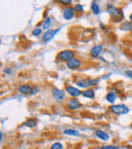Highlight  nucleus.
I'll use <instances>...</instances> for the list:
<instances>
[{
  "label": "nucleus",
  "instance_id": "nucleus-16",
  "mask_svg": "<svg viewBox=\"0 0 132 149\" xmlns=\"http://www.w3.org/2000/svg\"><path fill=\"white\" fill-rule=\"evenodd\" d=\"M121 31H132V24L129 20H126V22H123L122 24L119 26Z\"/></svg>",
  "mask_w": 132,
  "mask_h": 149
},
{
  "label": "nucleus",
  "instance_id": "nucleus-2",
  "mask_svg": "<svg viewBox=\"0 0 132 149\" xmlns=\"http://www.w3.org/2000/svg\"><path fill=\"white\" fill-rule=\"evenodd\" d=\"M100 81V78H75L74 83L79 88H91L93 86L97 85Z\"/></svg>",
  "mask_w": 132,
  "mask_h": 149
},
{
  "label": "nucleus",
  "instance_id": "nucleus-20",
  "mask_svg": "<svg viewBox=\"0 0 132 149\" xmlns=\"http://www.w3.org/2000/svg\"><path fill=\"white\" fill-rule=\"evenodd\" d=\"M63 134L68 136H79V132L76 130H72V129H66L63 131Z\"/></svg>",
  "mask_w": 132,
  "mask_h": 149
},
{
  "label": "nucleus",
  "instance_id": "nucleus-13",
  "mask_svg": "<svg viewBox=\"0 0 132 149\" xmlns=\"http://www.w3.org/2000/svg\"><path fill=\"white\" fill-rule=\"evenodd\" d=\"M32 88L33 86H31L30 84H22L20 86H18V92L22 94H31V92H32Z\"/></svg>",
  "mask_w": 132,
  "mask_h": 149
},
{
  "label": "nucleus",
  "instance_id": "nucleus-6",
  "mask_svg": "<svg viewBox=\"0 0 132 149\" xmlns=\"http://www.w3.org/2000/svg\"><path fill=\"white\" fill-rule=\"evenodd\" d=\"M52 95H53V97L55 100H57V102H62V100H65L66 91L63 89L54 87V88L52 89Z\"/></svg>",
  "mask_w": 132,
  "mask_h": 149
},
{
  "label": "nucleus",
  "instance_id": "nucleus-28",
  "mask_svg": "<svg viewBox=\"0 0 132 149\" xmlns=\"http://www.w3.org/2000/svg\"><path fill=\"white\" fill-rule=\"evenodd\" d=\"M125 73H126V75H127V76H128V77H130V78L132 79V70H127Z\"/></svg>",
  "mask_w": 132,
  "mask_h": 149
},
{
  "label": "nucleus",
  "instance_id": "nucleus-5",
  "mask_svg": "<svg viewBox=\"0 0 132 149\" xmlns=\"http://www.w3.org/2000/svg\"><path fill=\"white\" fill-rule=\"evenodd\" d=\"M65 91L69 96H71V98H77L79 95H82V91L80 88L72 86V85H66Z\"/></svg>",
  "mask_w": 132,
  "mask_h": 149
},
{
  "label": "nucleus",
  "instance_id": "nucleus-32",
  "mask_svg": "<svg viewBox=\"0 0 132 149\" xmlns=\"http://www.w3.org/2000/svg\"><path fill=\"white\" fill-rule=\"evenodd\" d=\"M2 138H3V133H0V139H1V141H2Z\"/></svg>",
  "mask_w": 132,
  "mask_h": 149
},
{
  "label": "nucleus",
  "instance_id": "nucleus-30",
  "mask_svg": "<svg viewBox=\"0 0 132 149\" xmlns=\"http://www.w3.org/2000/svg\"><path fill=\"white\" fill-rule=\"evenodd\" d=\"M91 149H102L101 146H95V147H91Z\"/></svg>",
  "mask_w": 132,
  "mask_h": 149
},
{
  "label": "nucleus",
  "instance_id": "nucleus-24",
  "mask_svg": "<svg viewBox=\"0 0 132 149\" xmlns=\"http://www.w3.org/2000/svg\"><path fill=\"white\" fill-rule=\"evenodd\" d=\"M59 3L64 5L65 7H68V6H70L71 3H72V0H60Z\"/></svg>",
  "mask_w": 132,
  "mask_h": 149
},
{
  "label": "nucleus",
  "instance_id": "nucleus-8",
  "mask_svg": "<svg viewBox=\"0 0 132 149\" xmlns=\"http://www.w3.org/2000/svg\"><path fill=\"white\" fill-rule=\"evenodd\" d=\"M66 107H67V109H68L69 111L73 112V111L78 110V109L81 107V104H80V102H79V100H77V98H70V100H67Z\"/></svg>",
  "mask_w": 132,
  "mask_h": 149
},
{
  "label": "nucleus",
  "instance_id": "nucleus-17",
  "mask_svg": "<svg viewBox=\"0 0 132 149\" xmlns=\"http://www.w3.org/2000/svg\"><path fill=\"white\" fill-rule=\"evenodd\" d=\"M117 100V94L116 92L114 91H109L108 93L106 94V100L109 102V104H114Z\"/></svg>",
  "mask_w": 132,
  "mask_h": 149
},
{
  "label": "nucleus",
  "instance_id": "nucleus-11",
  "mask_svg": "<svg viewBox=\"0 0 132 149\" xmlns=\"http://www.w3.org/2000/svg\"><path fill=\"white\" fill-rule=\"evenodd\" d=\"M60 30H61V28H58V29H56V30H49V31H45V33H44V35H43V37H42L43 42L48 43L49 41H51V40L55 37L56 33H57Z\"/></svg>",
  "mask_w": 132,
  "mask_h": 149
},
{
  "label": "nucleus",
  "instance_id": "nucleus-26",
  "mask_svg": "<svg viewBox=\"0 0 132 149\" xmlns=\"http://www.w3.org/2000/svg\"><path fill=\"white\" fill-rule=\"evenodd\" d=\"M102 149H119V147L113 145H106V146H102Z\"/></svg>",
  "mask_w": 132,
  "mask_h": 149
},
{
  "label": "nucleus",
  "instance_id": "nucleus-12",
  "mask_svg": "<svg viewBox=\"0 0 132 149\" xmlns=\"http://www.w3.org/2000/svg\"><path fill=\"white\" fill-rule=\"evenodd\" d=\"M95 135L97 136L99 139L103 140V141H108L109 139H110V136H109L108 133H106L105 131H103V130H96L95 131Z\"/></svg>",
  "mask_w": 132,
  "mask_h": 149
},
{
  "label": "nucleus",
  "instance_id": "nucleus-14",
  "mask_svg": "<svg viewBox=\"0 0 132 149\" xmlns=\"http://www.w3.org/2000/svg\"><path fill=\"white\" fill-rule=\"evenodd\" d=\"M82 96L83 97H87V98H91V100H95V97H96L95 89H93V88L85 89L82 91Z\"/></svg>",
  "mask_w": 132,
  "mask_h": 149
},
{
  "label": "nucleus",
  "instance_id": "nucleus-23",
  "mask_svg": "<svg viewBox=\"0 0 132 149\" xmlns=\"http://www.w3.org/2000/svg\"><path fill=\"white\" fill-rule=\"evenodd\" d=\"M63 144L60 143V142H55V143H53L51 145V147L50 149H63Z\"/></svg>",
  "mask_w": 132,
  "mask_h": 149
},
{
  "label": "nucleus",
  "instance_id": "nucleus-29",
  "mask_svg": "<svg viewBox=\"0 0 132 149\" xmlns=\"http://www.w3.org/2000/svg\"><path fill=\"white\" fill-rule=\"evenodd\" d=\"M109 76H111V74H108V75H104V76L102 77V79H107Z\"/></svg>",
  "mask_w": 132,
  "mask_h": 149
},
{
  "label": "nucleus",
  "instance_id": "nucleus-10",
  "mask_svg": "<svg viewBox=\"0 0 132 149\" xmlns=\"http://www.w3.org/2000/svg\"><path fill=\"white\" fill-rule=\"evenodd\" d=\"M103 50H104V46L102 44H98V45H95L89 51V55H91V58H98L100 57V55L103 53Z\"/></svg>",
  "mask_w": 132,
  "mask_h": 149
},
{
  "label": "nucleus",
  "instance_id": "nucleus-4",
  "mask_svg": "<svg viewBox=\"0 0 132 149\" xmlns=\"http://www.w3.org/2000/svg\"><path fill=\"white\" fill-rule=\"evenodd\" d=\"M73 58H74V52L71 51V50H63V51L59 52L57 54V60L59 62L67 63Z\"/></svg>",
  "mask_w": 132,
  "mask_h": 149
},
{
  "label": "nucleus",
  "instance_id": "nucleus-15",
  "mask_svg": "<svg viewBox=\"0 0 132 149\" xmlns=\"http://www.w3.org/2000/svg\"><path fill=\"white\" fill-rule=\"evenodd\" d=\"M51 24H52V18L48 16L47 18H44V20L42 22V29L43 31H47L51 30Z\"/></svg>",
  "mask_w": 132,
  "mask_h": 149
},
{
  "label": "nucleus",
  "instance_id": "nucleus-22",
  "mask_svg": "<svg viewBox=\"0 0 132 149\" xmlns=\"http://www.w3.org/2000/svg\"><path fill=\"white\" fill-rule=\"evenodd\" d=\"M73 8H74V11H75V13H78V14H81L83 12V6L81 5V4H79V3H77V4H75L74 6H73Z\"/></svg>",
  "mask_w": 132,
  "mask_h": 149
},
{
  "label": "nucleus",
  "instance_id": "nucleus-31",
  "mask_svg": "<svg viewBox=\"0 0 132 149\" xmlns=\"http://www.w3.org/2000/svg\"><path fill=\"white\" fill-rule=\"evenodd\" d=\"M129 22H130L131 24H132V13L130 14V15H129Z\"/></svg>",
  "mask_w": 132,
  "mask_h": 149
},
{
  "label": "nucleus",
  "instance_id": "nucleus-3",
  "mask_svg": "<svg viewBox=\"0 0 132 149\" xmlns=\"http://www.w3.org/2000/svg\"><path fill=\"white\" fill-rule=\"evenodd\" d=\"M109 110L112 114L116 115V116H121V115L129 113V108L126 104H112L109 107Z\"/></svg>",
  "mask_w": 132,
  "mask_h": 149
},
{
  "label": "nucleus",
  "instance_id": "nucleus-7",
  "mask_svg": "<svg viewBox=\"0 0 132 149\" xmlns=\"http://www.w3.org/2000/svg\"><path fill=\"white\" fill-rule=\"evenodd\" d=\"M75 15V11L74 8L71 7V6H68V7H64L62 9V16L65 20H71Z\"/></svg>",
  "mask_w": 132,
  "mask_h": 149
},
{
  "label": "nucleus",
  "instance_id": "nucleus-9",
  "mask_svg": "<svg viewBox=\"0 0 132 149\" xmlns=\"http://www.w3.org/2000/svg\"><path fill=\"white\" fill-rule=\"evenodd\" d=\"M66 66L70 70H78L82 66V63H81V61L79 59H77V58H73V59H71L70 61H68L66 63Z\"/></svg>",
  "mask_w": 132,
  "mask_h": 149
},
{
  "label": "nucleus",
  "instance_id": "nucleus-21",
  "mask_svg": "<svg viewBox=\"0 0 132 149\" xmlns=\"http://www.w3.org/2000/svg\"><path fill=\"white\" fill-rule=\"evenodd\" d=\"M42 33H43V29L39 28V26H36V28L33 29V31H32V35L34 37H39V36L42 35Z\"/></svg>",
  "mask_w": 132,
  "mask_h": 149
},
{
  "label": "nucleus",
  "instance_id": "nucleus-19",
  "mask_svg": "<svg viewBox=\"0 0 132 149\" xmlns=\"http://www.w3.org/2000/svg\"><path fill=\"white\" fill-rule=\"evenodd\" d=\"M91 12H93L95 15H98V14H100L101 12V8H100V5L99 3H98L97 1H93L91 4Z\"/></svg>",
  "mask_w": 132,
  "mask_h": 149
},
{
  "label": "nucleus",
  "instance_id": "nucleus-27",
  "mask_svg": "<svg viewBox=\"0 0 132 149\" xmlns=\"http://www.w3.org/2000/svg\"><path fill=\"white\" fill-rule=\"evenodd\" d=\"M11 68H9V67H7V68H5L3 70V73L4 74H10V73H11Z\"/></svg>",
  "mask_w": 132,
  "mask_h": 149
},
{
  "label": "nucleus",
  "instance_id": "nucleus-18",
  "mask_svg": "<svg viewBox=\"0 0 132 149\" xmlns=\"http://www.w3.org/2000/svg\"><path fill=\"white\" fill-rule=\"evenodd\" d=\"M22 126L28 127V128H35L36 126H37V120L34 118H30L22 123Z\"/></svg>",
  "mask_w": 132,
  "mask_h": 149
},
{
  "label": "nucleus",
  "instance_id": "nucleus-1",
  "mask_svg": "<svg viewBox=\"0 0 132 149\" xmlns=\"http://www.w3.org/2000/svg\"><path fill=\"white\" fill-rule=\"evenodd\" d=\"M106 8H107V12L110 14L113 22H121V20H123L124 14H123L122 9L116 7L113 3H108Z\"/></svg>",
  "mask_w": 132,
  "mask_h": 149
},
{
  "label": "nucleus",
  "instance_id": "nucleus-25",
  "mask_svg": "<svg viewBox=\"0 0 132 149\" xmlns=\"http://www.w3.org/2000/svg\"><path fill=\"white\" fill-rule=\"evenodd\" d=\"M39 90H40V88L38 85H34L33 88H32V92H31V95H36V94L39 92Z\"/></svg>",
  "mask_w": 132,
  "mask_h": 149
}]
</instances>
